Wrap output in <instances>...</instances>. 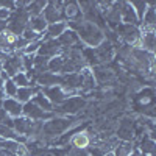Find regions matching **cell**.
<instances>
[{
  "label": "cell",
  "instance_id": "cell-23",
  "mask_svg": "<svg viewBox=\"0 0 156 156\" xmlns=\"http://www.w3.org/2000/svg\"><path fill=\"white\" fill-rule=\"evenodd\" d=\"M64 61H66V56H64L62 53L50 58L48 59V66H47V72H51L55 75H61V70L64 67Z\"/></svg>",
  "mask_w": 156,
  "mask_h": 156
},
{
  "label": "cell",
  "instance_id": "cell-22",
  "mask_svg": "<svg viewBox=\"0 0 156 156\" xmlns=\"http://www.w3.org/2000/svg\"><path fill=\"white\" fill-rule=\"evenodd\" d=\"M56 41L59 42V45L62 47V48H69V47H73V45H76V44H80V39H78V34L73 31V30H70V28H67L66 31H64Z\"/></svg>",
  "mask_w": 156,
  "mask_h": 156
},
{
  "label": "cell",
  "instance_id": "cell-25",
  "mask_svg": "<svg viewBox=\"0 0 156 156\" xmlns=\"http://www.w3.org/2000/svg\"><path fill=\"white\" fill-rule=\"evenodd\" d=\"M27 27H28L30 30H33L34 33H39V34H41V33H45L47 22L44 20L42 16H33V17H30Z\"/></svg>",
  "mask_w": 156,
  "mask_h": 156
},
{
  "label": "cell",
  "instance_id": "cell-28",
  "mask_svg": "<svg viewBox=\"0 0 156 156\" xmlns=\"http://www.w3.org/2000/svg\"><path fill=\"white\" fill-rule=\"evenodd\" d=\"M129 5L133 6V9H134V12H136V16H137L139 20L144 17L145 11H147V8H148V2H145V0H131V2H129Z\"/></svg>",
  "mask_w": 156,
  "mask_h": 156
},
{
  "label": "cell",
  "instance_id": "cell-26",
  "mask_svg": "<svg viewBox=\"0 0 156 156\" xmlns=\"http://www.w3.org/2000/svg\"><path fill=\"white\" fill-rule=\"evenodd\" d=\"M45 5H47L45 0H34V2H28L25 11L28 12L30 17H33V16H41L42 11H44V8H45Z\"/></svg>",
  "mask_w": 156,
  "mask_h": 156
},
{
  "label": "cell",
  "instance_id": "cell-24",
  "mask_svg": "<svg viewBox=\"0 0 156 156\" xmlns=\"http://www.w3.org/2000/svg\"><path fill=\"white\" fill-rule=\"evenodd\" d=\"M31 101L34 103L39 109H42V111H45V112H53V105H51L50 100L41 92V90H39V92L31 98Z\"/></svg>",
  "mask_w": 156,
  "mask_h": 156
},
{
  "label": "cell",
  "instance_id": "cell-13",
  "mask_svg": "<svg viewBox=\"0 0 156 156\" xmlns=\"http://www.w3.org/2000/svg\"><path fill=\"white\" fill-rule=\"evenodd\" d=\"M81 73V87H80V94L78 95H89V94H92L94 90L97 89V83H95V78L92 75V70H90V67H84L80 70Z\"/></svg>",
  "mask_w": 156,
  "mask_h": 156
},
{
  "label": "cell",
  "instance_id": "cell-32",
  "mask_svg": "<svg viewBox=\"0 0 156 156\" xmlns=\"http://www.w3.org/2000/svg\"><path fill=\"white\" fill-rule=\"evenodd\" d=\"M11 16H12V11H9V9H6V8H2V6H0V20L8 22V20L11 19Z\"/></svg>",
  "mask_w": 156,
  "mask_h": 156
},
{
  "label": "cell",
  "instance_id": "cell-27",
  "mask_svg": "<svg viewBox=\"0 0 156 156\" xmlns=\"http://www.w3.org/2000/svg\"><path fill=\"white\" fill-rule=\"evenodd\" d=\"M133 142H117V145L112 148V154L114 156H128L133 150Z\"/></svg>",
  "mask_w": 156,
  "mask_h": 156
},
{
  "label": "cell",
  "instance_id": "cell-8",
  "mask_svg": "<svg viewBox=\"0 0 156 156\" xmlns=\"http://www.w3.org/2000/svg\"><path fill=\"white\" fill-rule=\"evenodd\" d=\"M62 5H64V2H53V0H51V2H47L42 14H41L44 17V20L47 22V25L62 20V12H61Z\"/></svg>",
  "mask_w": 156,
  "mask_h": 156
},
{
  "label": "cell",
  "instance_id": "cell-37",
  "mask_svg": "<svg viewBox=\"0 0 156 156\" xmlns=\"http://www.w3.org/2000/svg\"><path fill=\"white\" fill-rule=\"evenodd\" d=\"M2 70H3V66H2V61H0V73H2Z\"/></svg>",
  "mask_w": 156,
  "mask_h": 156
},
{
  "label": "cell",
  "instance_id": "cell-31",
  "mask_svg": "<svg viewBox=\"0 0 156 156\" xmlns=\"http://www.w3.org/2000/svg\"><path fill=\"white\" fill-rule=\"evenodd\" d=\"M66 156H89V151H87V150H80V148H72V147H69Z\"/></svg>",
  "mask_w": 156,
  "mask_h": 156
},
{
  "label": "cell",
  "instance_id": "cell-30",
  "mask_svg": "<svg viewBox=\"0 0 156 156\" xmlns=\"http://www.w3.org/2000/svg\"><path fill=\"white\" fill-rule=\"evenodd\" d=\"M12 81H14V84L17 87H27V86H31V78L25 73V72H19L16 73L14 76L11 78Z\"/></svg>",
  "mask_w": 156,
  "mask_h": 156
},
{
  "label": "cell",
  "instance_id": "cell-16",
  "mask_svg": "<svg viewBox=\"0 0 156 156\" xmlns=\"http://www.w3.org/2000/svg\"><path fill=\"white\" fill-rule=\"evenodd\" d=\"M105 23H106V28H109V30H115L122 23L120 11H119V2H112L111 8L105 14Z\"/></svg>",
  "mask_w": 156,
  "mask_h": 156
},
{
  "label": "cell",
  "instance_id": "cell-19",
  "mask_svg": "<svg viewBox=\"0 0 156 156\" xmlns=\"http://www.w3.org/2000/svg\"><path fill=\"white\" fill-rule=\"evenodd\" d=\"M139 47L150 51V53H154V47H156V33H154V30H140Z\"/></svg>",
  "mask_w": 156,
  "mask_h": 156
},
{
  "label": "cell",
  "instance_id": "cell-29",
  "mask_svg": "<svg viewBox=\"0 0 156 156\" xmlns=\"http://www.w3.org/2000/svg\"><path fill=\"white\" fill-rule=\"evenodd\" d=\"M17 89H19V87L14 84V81H12L11 78H8V80L3 81L2 90H3V95H5L6 98H14L16 94H17Z\"/></svg>",
  "mask_w": 156,
  "mask_h": 156
},
{
  "label": "cell",
  "instance_id": "cell-9",
  "mask_svg": "<svg viewBox=\"0 0 156 156\" xmlns=\"http://www.w3.org/2000/svg\"><path fill=\"white\" fill-rule=\"evenodd\" d=\"M22 115L28 117V119L34 120V122H45L48 119H51L55 114L53 112H45L42 109H39L33 101H28L23 105V109H22Z\"/></svg>",
  "mask_w": 156,
  "mask_h": 156
},
{
  "label": "cell",
  "instance_id": "cell-18",
  "mask_svg": "<svg viewBox=\"0 0 156 156\" xmlns=\"http://www.w3.org/2000/svg\"><path fill=\"white\" fill-rule=\"evenodd\" d=\"M2 108L3 111L6 112L8 117L11 119H16V117H20L22 115V109H23V105L19 103L16 98H3L2 100Z\"/></svg>",
  "mask_w": 156,
  "mask_h": 156
},
{
  "label": "cell",
  "instance_id": "cell-5",
  "mask_svg": "<svg viewBox=\"0 0 156 156\" xmlns=\"http://www.w3.org/2000/svg\"><path fill=\"white\" fill-rule=\"evenodd\" d=\"M115 34L119 36L120 42L129 47H139V37H140V30L139 27L134 25H126V23H120L115 30Z\"/></svg>",
  "mask_w": 156,
  "mask_h": 156
},
{
  "label": "cell",
  "instance_id": "cell-1",
  "mask_svg": "<svg viewBox=\"0 0 156 156\" xmlns=\"http://www.w3.org/2000/svg\"><path fill=\"white\" fill-rule=\"evenodd\" d=\"M84 117L81 114L78 115H53L51 119L45 120L42 123L41 133H39V140L44 142L47 145V148L51 147V144L64 133L70 131V129L80 126V123L83 122Z\"/></svg>",
  "mask_w": 156,
  "mask_h": 156
},
{
  "label": "cell",
  "instance_id": "cell-35",
  "mask_svg": "<svg viewBox=\"0 0 156 156\" xmlns=\"http://www.w3.org/2000/svg\"><path fill=\"white\" fill-rule=\"evenodd\" d=\"M5 98V95H3V90H0V101H2Z\"/></svg>",
  "mask_w": 156,
  "mask_h": 156
},
{
  "label": "cell",
  "instance_id": "cell-15",
  "mask_svg": "<svg viewBox=\"0 0 156 156\" xmlns=\"http://www.w3.org/2000/svg\"><path fill=\"white\" fill-rule=\"evenodd\" d=\"M62 20L64 22H73V20H80L83 19V14L78 6V2H64L62 5Z\"/></svg>",
  "mask_w": 156,
  "mask_h": 156
},
{
  "label": "cell",
  "instance_id": "cell-10",
  "mask_svg": "<svg viewBox=\"0 0 156 156\" xmlns=\"http://www.w3.org/2000/svg\"><path fill=\"white\" fill-rule=\"evenodd\" d=\"M94 53H95V58H97L98 64H108L115 58V47L109 41L105 39L98 47L94 48Z\"/></svg>",
  "mask_w": 156,
  "mask_h": 156
},
{
  "label": "cell",
  "instance_id": "cell-11",
  "mask_svg": "<svg viewBox=\"0 0 156 156\" xmlns=\"http://www.w3.org/2000/svg\"><path fill=\"white\" fill-rule=\"evenodd\" d=\"M41 92L50 100V103H51L53 106L61 105L64 100H67L69 97H72V95H69V94H67L59 84H56V86H50V87H45V89H41Z\"/></svg>",
  "mask_w": 156,
  "mask_h": 156
},
{
  "label": "cell",
  "instance_id": "cell-2",
  "mask_svg": "<svg viewBox=\"0 0 156 156\" xmlns=\"http://www.w3.org/2000/svg\"><path fill=\"white\" fill-rule=\"evenodd\" d=\"M67 28L73 30L78 34L80 42L87 48H95L105 41V33H103V30L98 28L94 23L86 22L84 19L67 22Z\"/></svg>",
  "mask_w": 156,
  "mask_h": 156
},
{
  "label": "cell",
  "instance_id": "cell-17",
  "mask_svg": "<svg viewBox=\"0 0 156 156\" xmlns=\"http://www.w3.org/2000/svg\"><path fill=\"white\" fill-rule=\"evenodd\" d=\"M156 28V6L154 3L148 2V8L145 11L144 17L140 19L139 30H154Z\"/></svg>",
  "mask_w": 156,
  "mask_h": 156
},
{
  "label": "cell",
  "instance_id": "cell-20",
  "mask_svg": "<svg viewBox=\"0 0 156 156\" xmlns=\"http://www.w3.org/2000/svg\"><path fill=\"white\" fill-rule=\"evenodd\" d=\"M66 30H67V22L59 20V22H55V23L47 25L44 36H45L47 39H58V37H59L64 31H66Z\"/></svg>",
  "mask_w": 156,
  "mask_h": 156
},
{
  "label": "cell",
  "instance_id": "cell-4",
  "mask_svg": "<svg viewBox=\"0 0 156 156\" xmlns=\"http://www.w3.org/2000/svg\"><path fill=\"white\" fill-rule=\"evenodd\" d=\"M90 70H92V75L95 78V83H97V87H111L114 86V81L115 80V70L112 67H109L108 64H98V66H94L90 67Z\"/></svg>",
  "mask_w": 156,
  "mask_h": 156
},
{
  "label": "cell",
  "instance_id": "cell-12",
  "mask_svg": "<svg viewBox=\"0 0 156 156\" xmlns=\"http://www.w3.org/2000/svg\"><path fill=\"white\" fill-rule=\"evenodd\" d=\"M61 50H62V47L59 45V42L56 39H47L44 36L36 55H41V56H45V58H53V56L61 53Z\"/></svg>",
  "mask_w": 156,
  "mask_h": 156
},
{
  "label": "cell",
  "instance_id": "cell-38",
  "mask_svg": "<svg viewBox=\"0 0 156 156\" xmlns=\"http://www.w3.org/2000/svg\"><path fill=\"white\" fill-rule=\"evenodd\" d=\"M142 156H148V154H142Z\"/></svg>",
  "mask_w": 156,
  "mask_h": 156
},
{
  "label": "cell",
  "instance_id": "cell-3",
  "mask_svg": "<svg viewBox=\"0 0 156 156\" xmlns=\"http://www.w3.org/2000/svg\"><path fill=\"white\" fill-rule=\"evenodd\" d=\"M87 103L89 101L83 95H72L67 100H64L61 105L53 106V114L55 115H78L86 109Z\"/></svg>",
  "mask_w": 156,
  "mask_h": 156
},
{
  "label": "cell",
  "instance_id": "cell-33",
  "mask_svg": "<svg viewBox=\"0 0 156 156\" xmlns=\"http://www.w3.org/2000/svg\"><path fill=\"white\" fill-rule=\"evenodd\" d=\"M6 112L3 111V108H2V101H0V123H3V120L6 119Z\"/></svg>",
  "mask_w": 156,
  "mask_h": 156
},
{
  "label": "cell",
  "instance_id": "cell-6",
  "mask_svg": "<svg viewBox=\"0 0 156 156\" xmlns=\"http://www.w3.org/2000/svg\"><path fill=\"white\" fill-rule=\"evenodd\" d=\"M86 126V125H84ZM92 144V137L90 134L86 131V128H81V126H76L75 131L69 140V145L72 148H80V150H87L89 145Z\"/></svg>",
  "mask_w": 156,
  "mask_h": 156
},
{
  "label": "cell",
  "instance_id": "cell-7",
  "mask_svg": "<svg viewBox=\"0 0 156 156\" xmlns=\"http://www.w3.org/2000/svg\"><path fill=\"white\" fill-rule=\"evenodd\" d=\"M20 55H22V53H11V55H8V56H5V58L2 59L3 72L6 73V76H8V78H12L16 73L23 72Z\"/></svg>",
  "mask_w": 156,
  "mask_h": 156
},
{
  "label": "cell",
  "instance_id": "cell-34",
  "mask_svg": "<svg viewBox=\"0 0 156 156\" xmlns=\"http://www.w3.org/2000/svg\"><path fill=\"white\" fill-rule=\"evenodd\" d=\"M128 156H142V153L139 151V148H137V147H133V150H131V153H129Z\"/></svg>",
  "mask_w": 156,
  "mask_h": 156
},
{
  "label": "cell",
  "instance_id": "cell-21",
  "mask_svg": "<svg viewBox=\"0 0 156 156\" xmlns=\"http://www.w3.org/2000/svg\"><path fill=\"white\" fill-rule=\"evenodd\" d=\"M39 89L37 86H27V87H19L17 89V94H16V100L19 101V103H22V105H25V103H28V101H31V98L39 92Z\"/></svg>",
  "mask_w": 156,
  "mask_h": 156
},
{
  "label": "cell",
  "instance_id": "cell-36",
  "mask_svg": "<svg viewBox=\"0 0 156 156\" xmlns=\"http://www.w3.org/2000/svg\"><path fill=\"white\" fill-rule=\"evenodd\" d=\"M2 87H3V80L0 78V90H2Z\"/></svg>",
  "mask_w": 156,
  "mask_h": 156
},
{
  "label": "cell",
  "instance_id": "cell-14",
  "mask_svg": "<svg viewBox=\"0 0 156 156\" xmlns=\"http://www.w3.org/2000/svg\"><path fill=\"white\" fill-rule=\"evenodd\" d=\"M119 11H120V19H122V23L139 27L140 20L137 19L136 12H134L133 6L129 5V2H119Z\"/></svg>",
  "mask_w": 156,
  "mask_h": 156
}]
</instances>
